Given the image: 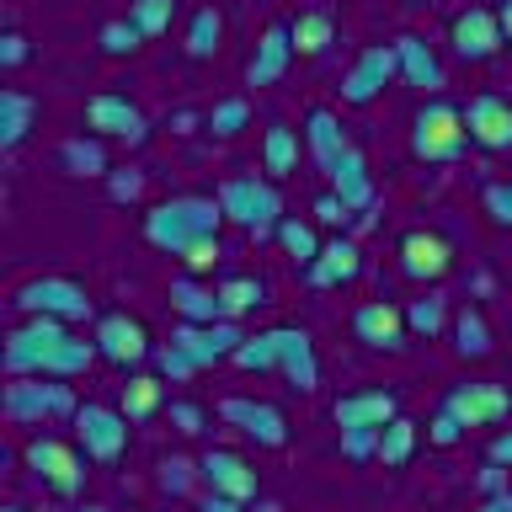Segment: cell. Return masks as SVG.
I'll list each match as a JSON object with an SVG mask.
<instances>
[{
    "label": "cell",
    "instance_id": "cell-1",
    "mask_svg": "<svg viewBox=\"0 0 512 512\" xmlns=\"http://www.w3.org/2000/svg\"><path fill=\"white\" fill-rule=\"evenodd\" d=\"M96 358H102L96 342H80V336L70 331V320H54V315H27L22 326L6 331V347H0L6 379H22V374L80 379Z\"/></svg>",
    "mask_w": 512,
    "mask_h": 512
},
{
    "label": "cell",
    "instance_id": "cell-2",
    "mask_svg": "<svg viewBox=\"0 0 512 512\" xmlns=\"http://www.w3.org/2000/svg\"><path fill=\"white\" fill-rule=\"evenodd\" d=\"M224 224H230V219H224L219 198L182 192V198H166V203H155L150 214H144V240H150L155 251H166V256H182L187 246H198V240L219 235Z\"/></svg>",
    "mask_w": 512,
    "mask_h": 512
},
{
    "label": "cell",
    "instance_id": "cell-3",
    "mask_svg": "<svg viewBox=\"0 0 512 512\" xmlns=\"http://www.w3.org/2000/svg\"><path fill=\"white\" fill-rule=\"evenodd\" d=\"M470 150V128H464V107L443 102V96H432V102L416 107L411 118V155L427 160V166H448V160H459Z\"/></svg>",
    "mask_w": 512,
    "mask_h": 512
},
{
    "label": "cell",
    "instance_id": "cell-4",
    "mask_svg": "<svg viewBox=\"0 0 512 512\" xmlns=\"http://www.w3.org/2000/svg\"><path fill=\"white\" fill-rule=\"evenodd\" d=\"M0 406L16 427H43V422H59V416H75L80 400L70 390V379H43V374H22V379H6V395Z\"/></svg>",
    "mask_w": 512,
    "mask_h": 512
},
{
    "label": "cell",
    "instance_id": "cell-5",
    "mask_svg": "<svg viewBox=\"0 0 512 512\" xmlns=\"http://www.w3.org/2000/svg\"><path fill=\"white\" fill-rule=\"evenodd\" d=\"M214 198L224 208V219L240 224V230H251V235H267L283 224V198H278V182H272V176H224Z\"/></svg>",
    "mask_w": 512,
    "mask_h": 512
},
{
    "label": "cell",
    "instance_id": "cell-6",
    "mask_svg": "<svg viewBox=\"0 0 512 512\" xmlns=\"http://www.w3.org/2000/svg\"><path fill=\"white\" fill-rule=\"evenodd\" d=\"M11 310L22 315H54V320H91V294L64 272H43L27 278L22 288H11Z\"/></svg>",
    "mask_w": 512,
    "mask_h": 512
},
{
    "label": "cell",
    "instance_id": "cell-7",
    "mask_svg": "<svg viewBox=\"0 0 512 512\" xmlns=\"http://www.w3.org/2000/svg\"><path fill=\"white\" fill-rule=\"evenodd\" d=\"M22 464L54 496H80V491H86V448H75L64 438H48V432H43V438H32L22 448Z\"/></svg>",
    "mask_w": 512,
    "mask_h": 512
},
{
    "label": "cell",
    "instance_id": "cell-8",
    "mask_svg": "<svg viewBox=\"0 0 512 512\" xmlns=\"http://www.w3.org/2000/svg\"><path fill=\"white\" fill-rule=\"evenodd\" d=\"M75 422V443L86 448L91 464H118L128 448V416L123 406H102V400H80V411L70 416Z\"/></svg>",
    "mask_w": 512,
    "mask_h": 512
},
{
    "label": "cell",
    "instance_id": "cell-9",
    "mask_svg": "<svg viewBox=\"0 0 512 512\" xmlns=\"http://www.w3.org/2000/svg\"><path fill=\"white\" fill-rule=\"evenodd\" d=\"M91 342H96V352H102L112 368H123V374H128V368H139L144 358H155V342H150V331H144V320L123 315V310L96 315Z\"/></svg>",
    "mask_w": 512,
    "mask_h": 512
},
{
    "label": "cell",
    "instance_id": "cell-10",
    "mask_svg": "<svg viewBox=\"0 0 512 512\" xmlns=\"http://www.w3.org/2000/svg\"><path fill=\"white\" fill-rule=\"evenodd\" d=\"M443 411L459 416L464 427H491V422H507L512 416V390L502 379H464L443 395Z\"/></svg>",
    "mask_w": 512,
    "mask_h": 512
},
{
    "label": "cell",
    "instance_id": "cell-11",
    "mask_svg": "<svg viewBox=\"0 0 512 512\" xmlns=\"http://www.w3.org/2000/svg\"><path fill=\"white\" fill-rule=\"evenodd\" d=\"M390 80H400L395 43H368L363 54L352 59V70L342 75V107H368V102H379Z\"/></svg>",
    "mask_w": 512,
    "mask_h": 512
},
{
    "label": "cell",
    "instance_id": "cell-12",
    "mask_svg": "<svg viewBox=\"0 0 512 512\" xmlns=\"http://www.w3.org/2000/svg\"><path fill=\"white\" fill-rule=\"evenodd\" d=\"M219 416L240 432V438H251L256 448H288V416L272 406V400L230 395V400H219Z\"/></svg>",
    "mask_w": 512,
    "mask_h": 512
},
{
    "label": "cell",
    "instance_id": "cell-13",
    "mask_svg": "<svg viewBox=\"0 0 512 512\" xmlns=\"http://www.w3.org/2000/svg\"><path fill=\"white\" fill-rule=\"evenodd\" d=\"M448 43L464 64H486L507 48L502 22H496V6H464L454 22H448Z\"/></svg>",
    "mask_w": 512,
    "mask_h": 512
},
{
    "label": "cell",
    "instance_id": "cell-14",
    "mask_svg": "<svg viewBox=\"0 0 512 512\" xmlns=\"http://www.w3.org/2000/svg\"><path fill=\"white\" fill-rule=\"evenodd\" d=\"M171 342L182 347L198 368H214V363H235L246 331H240V320H214V326H192V320H182V326L171 331Z\"/></svg>",
    "mask_w": 512,
    "mask_h": 512
},
{
    "label": "cell",
    "instance_id": "cell-15",
    "mask_svg": "<svg viewBox=\"0 0 512 512\" xmlns=\"http://www.w3.org/2000/svg\"><path fill=\"white\" fill-rule=\"evenodd\" d=\"M86 134L96 139H123V144H144L150 139V123H144V112L128 102L118 91H102L86 102Z\"/></svg>",
    "mask_w": 512,
    "mask_h": 512
},
{
    "label": "cell",
    "instance_id": "cell-16",
    "mask_svg": "<svg viewBox=\"0 0 512 512\" xmlns=\"http://www.w3.org/2000/svg\"><path fill=\"white\" fill-rule=\"evenodd\" d=\"M395 256H400V272H406L411 283H438V278H448V267H454V246H448L438 230H406L395 240Z\"/></svg>",
    "mask_w": 512,
    "mask_h": 512
},
{
    "label": "cell",
    "instance_id": "cell-17",
    "mask_svg": "<svg viewBox=\"0 0 512 512\" xmlns=\"http://www.w3.org/2000/svg\"><path fill=\"white\" fill-rule=\"evenodd\" d=\"M464 128H470V144H480V150L502 155L512 150V102L496 91H480L470 96V107H464Z\"/></svg>",
    "mask_w": 512,
    "mask_h": 512
},
{
    "label": "cell",
    "instance_id": "cell-18",
    "mask_svg": "<svg viewBox=\"0 0 512 512\" xmlns=\"http://www.w3.org/2000/svg\"><path fill=\"white\" fill-rule=\"evenodd\" d=\"M278 374L288 379L294 395L320 390V358H315V336L304 326H278Z\"/></svg>",
    "mask_w": 512,
    "mask_h": 512
},
{
    "label": "cell",
    "instance_id": "cell-19",
    "mask_svg": "<svg viewBox=\"0 0 512 512\" xmlns=\"http://www.w3.org/2000/svg\"><path fill=\"white\" fill-rule=\"evenodd\" d=\"M406 310L390 299H368L352 310V336H358L363 347H374V352H395V347H406Z\"/></svg>",
    "mask_w": 512,
    "mask_h": 512
},
{
    "label": "cell",
    "instance_id": "cell-20",
    "mask_svg": "<svg viewBox=\"0 0 512 512\" xmlns=\"http://www.w3.org/2000/svg\"><path fill=\"white\" fill-rule=\"evenodd\" d=\"M331 416H336V427H374L379 432L384 422L400 416V395L384 390V384H374V390H347L331 400Z\"/></svg>",
    "mask_w": 512,
    "mask_h": 512
},
{
    "label": "cell",
    "instance_id": "cell-21",
    "mask_svg": "<svg viewBox=\"0 0 512 512\" xmlns=\"http://www.w3.org/2000/svg\"><path fill=\"white\" fill-rule=\"evenodd\" d=\"M198 475L208 480V491L235 496V502H256V491H262L256 470L240 454H230V448H208V454L198 459Z\"/></svg>",
    "mask_w": 512,
    "mask_h": 512
},
{
    "label": "cell",
    "instance_id": "cell-22",
    "mask_svg": "<svg viewBox=\"0 0 512 512\" xmlns=\"http://www.w3.org/2000/svg\"><path fill=\"white\" fill-rule=\"evenodd\" d=\"M294 59H299L294 54V32H288V22H272L262 38H256V54L246 64V86H278Z\"/></svg>",
    "mask_w": 512,
    "mask_h": 512
},
{
    "label": "cell",
    "instance_id": "cell-23",
    "mask_svg": "<svg viewBox=\"0 0 512 512\" xmlns=\"http://www.w3.org/2000/svg\"><path fill=\"white\" fill-rule=\"evenodd\" d=\"M304 150H310L320 176H331V166L352 150L347 134H342V118H336V107H310V112H304Z\"/></svg>",
    "mask_w": 512,
    "mask_h": 512
},
{
    "label": "cell",
    "instance_id": "cell-24",
    "mask_svg": "<svg viewBox=\"0 0 512 512\" xmlns=\"http://www.w3.org/2000/svg\"><path fill=\"white\" fill-rule=\"evenodd\" d=\"M363 272V251H358V240H347V235H336V240H326L320 246V256L310 267H304V283L310 288H342V283H352Z\"/></svg>",
    "mask_w": 512,
    "mask_h": 512
},
{
    "label": "cell",
    "instance_id": "cell-25",
    "mask_svg": "<svg viewBox=\"0 0 512 512\" xmlns=\"http://www.w3.org/2000/svg\"><path fill=\"white\" fill-rule=\"evenodd\" d=\"M395 59H400V80L416 91H438L443 86V59L427 48V38H416V32H400L395 38Z\"/></svg>",
    "mask_w": 512,
    "mask_h": 512
},
{
    "label": "cell",
    "instance_id": "cell-26",
    "mask_svg": "<svg viewBox=\"0 0 512 512\" xmlns=\"http://www.w3.org/2000/svg\"><path fill=\"white\" fill-rule=\"evenodd\" d=\"M331 192L347 203V214H358V208L374 203V176H368V160H363L358 144H352V150L331 166Z\"/></svg>",
    "mask_w": 512,
    "mask_h": 512
},
{
    "label": "cell",
    "instance_id": "cell-27",
    "mask_svg": "<svg viewBox=\"0 0 512 512\" xmlns=\"http://www.w3.org/2000/svg\"><path fill=\"white\" fill-rule=\"evenodd\" d=\"M171 310L192 320V326H214V320H224V304H219V288H203L192 272H182V278H171Z\"/></svg>",
    "mask_w": 512,
    "mask_h": 512
},
{
    "label": "cell",
    "instance_id": "cell-28",
    "mask_svg": "<svg viewBox=\"0 0 512 512\" xmlns=\"http://www.w3.org/2000/svg\"><path fill=\"white\" fill-rule=\"evenodd\" d=\"M32 123H38V102H32L27 91H16V86L0 91V150H22Z\"/></svg>",
    "mask_w": 512,
    "mask_h": 512
},
{
    "label": "cell",
    "instance_id": "cell-29",
    "mask_svg": "<svg viewBox=\"0 0 512 512\" xmlns=\"http://www.w3.org/2000/svg\"><path fill=\"white\" fill-rule=\"evenodd\" d=\"M59 166L70 176H86V182H96V176H112V160H107V139L96 134H75L59 144Z\"/></svg>",
    "mask_w": 512,
    "mask_h": 512
},
{
    "label": "cell",
    "instance_id": "cell-30",
    "mask_svg": "<svg viewBox=\"0 0 512 512\" xmlns=\"http://www.w3.org/2000/svg\"><path fill=\"white\" fill-rule=\"evenodd\" d=\"M448 336H454V352H459V358H491V320L486 315H480L475 310V304H464V310L454 315V320H448Z\"/></svg>",
    "mask_w": 512,
    "mask_h": 512
},
{
    "label": "cell",
    "instance_id": "cell-31",
    "mask_svg": "<svg viewBox=\"0 0 512 512\" xmlns=\"http://www.w3.org/2000/svg\"><path fill=\"white\" fill-rule=\"evenodd\" d=\"M262 171L272 176V182H283V176L299 171V134L283 123H267L262 134Z\"/></svg>",
    "mask_w": 512,
    "mask_h": 512
},
{
    "label": "cell",
    "instance_id": "cell-32",
    "mask_svg": "<svg viewBox=\"0 0 512 512\" xmlns=\"http://www.w3.org/2000/svg\"><path fill=\"white\" fill-rule=\"evenodd\" d=\"M288 32H294V54H299V59H320V54L336 43L331 11H299L294 22H288Z\"/></svg>",
    "mask_w": 512,
    "mask_h": 512
},
{
    "label": "cell",
    "instance_id": "cell-33",
    "mask_svg": "<svg viewBox=\"0 0 512 512\" xmlns=\"http://www.w3.org/2000/svg\"><path fill=\"white\" fill-rule=\"evenodd\" d=\"M160 400H166V379H160V374H128V384H123V416H128V422L155 416Z\"/></svg>",
    "mask_w": 512,
    "mask_h": 512
},
{
    "label": "cell",
    "instance_id": "cell-34",
    "mask_svg": "<svg viewBox=\"0 0 512 512\" xmlns=\"http://www.w3.org/2000/svg\"><path fill=\"white\" fill-rule=\"evenodd\" d=\"M219 304H224V320H240V315H251V310H262L267 304V283L262 278H224L219 283Z\"/></svg>",
    "mask_w": 512,
    "mask_h": 512
},
{
    "label": "cell",
    "instance_id": "cell-35",
    "mask_svg": "<svg viewBox=\"0 0 512 512\" xmlns=\"http://www.w3.org/2000/svg\"><path fill=\"white\" fill-rule=\"evenodd\" d=\"M219 38H224V16L214 6H198L192 11V22H187V59H214L219 54Z\"/></svg>",
    "mask_w": 512,
    "mask_h": 512
},
{
    "label": "cell",
    "instance_id": "cell-36",
    "mask_svg": "<svg viewBox=\"0 0 512 512\" xmlns=\"http://www.w3.org/2000/svg\"><path fill=\"white\" fill-rule=\"evenodd\" d=\"M411 454H416V422H411V416L384 422V427H379V464H384V470L411 464Z\"/></svg>",
    "mask_w": 512,
    "mask_h": 512
},
{
    "label": "cell",
    "instance_id": "cell-37",
    "mask_svg": "<svg viewBox=\"0 0 512 512\" xmlns=\"http://www.w3.org/2000/svg\"><path fill=\"white\" fill-rule=\"evenodd\" d=\"M235 368H246V374H278V326L246 336L235 352Z\"/></svg>",
    "mask_w": 512,
    "mask_h": 512
},
{
    "label": "cell",
    "instance_id": "cell-38",
    "mask_svg": "<svg viewBox=\"0 0 512 512\" xmlns=\"http://www.w3.org/2000/svg\"><path fill=\"white\" fill-rule=\"evenodd\" d=\"M272 235L283 240V251L294 256L299 267H310L315 256H320V246H326V240L315 235V224H304V219H283V224H278V230H272Z\"/></svg>",
    "mask_w": 512,
    "mask_h": 512
},
{
    "label": "cell",
    "instance_id": "cell-39",
    "mask_svg": "<svg viewBox=\"0 0 512 512\" xmlns=\"http://www.w3.org/2000/svg\"><path fill=\"white\" fill-rule=\"evenodd\" d=\"M246 123H251V102H246V96H224V102L208 107V134H214V139H235Z\"/></svg>",
    "mask_w": 512,
    "mask_h": 512
},
{
    "label": "cell",
    "instance_id": "cell-40",
    "mask_svg": "<svg viewBox=\"0 0 512 512\" xmlns=\"http://www.w3.org/2000/svg\"><path fill=\"white\" fill-rule=\"evenodd\" d=\"M171 16H176V0H134V6H128V22H134L144 38L171 32Z\"/></svg>",
    "mask_w": 512,
    "mask_h": 512
},
{
    "label": "cell",
    "instance_id": "cell-41",
    "mask_svg": "<svg viewBox=\"0 0 512 512\" xmlns=\"http://www.w3.org/2000/svg\"><path fill=\"white\" fill-rule=\"evenodd\" d=\"M139 43H144V32L128 22H107L102 32H96V48H102V54H112V59H123V54H139Z\"/></svg>",
    "mask_w": 512,
    "mask_h": 512
},
{
    "label": "cell",
    "instance_id": "cell-42",
    "mask_svg": "<svg viewBox=\"0 0 512 512\" xmlns=\"http://www.w3.org/2000/svg\"><path fill=\"white\" fill-rule=\"evenodd\" d=\"M406 326L416 331V336H438L443 331V299H411V310H406Z\"/></svg>",
    "mask_w": 512,
    "mask_h": 512
},
{
    "label": "cell",
    "instance_id": "cell-43",
    "mask_svg": "<svg viewBox=\"0 0 512 512\" xmlns=\"http://www.w3.org/2000/svg\"><path fill=\"white\" fill-rule=\"evenodd\" d=\"M155 368H160V379H171V384H182V379H192L198 374V363L187 358L176 342H166V347H155Z\"/></svg>",
    "mask_w": 512,
    "mask_h": 512
},
{
    "label": "cell",
    "instance_id": "cell-44",
    "mask_svg": "<svg viewBox=\"0 0 512 512\" xmlns=\"http://www.w3.org/2000/svg\"><path fill=\"white\" fill-rule=\"evenodd\" d=\"M224 262V246H219V235H208V240H198V246H187L182 251V267L192 272V278H203V272H214Z\"/></svg>",
    "mask_w": 512,
    "mask_h": 512
},
{
    "label": "cell",
    "instance_id": "cell-45",
    "mask_svg": "<svg viewBox=\"0 0 512 512\" xmlns=\"http://www.w3.org/2000/svg\"><path fill=\"white\" fill-rule=\"evenodd\" d=\"M342 454H347L352 464L379 459V432H374V427H342Z\"/></svg>",
    "mask_w": 512,
    "mask_h": 512
},
{
    "label": "cell",
    "instance_id": "cell-46",
    "mask_svg": "<svg viewBox=\"0 0 512 512\" xmlns=\"http://www.w3.org/2000/svg\"><path fill=\"white\" fill-rule=\"evenodd\" d=\"M464 432H470V427H464L459 416H448V411L438 406V416L427 422V443H438V448H454V443L464 438Z\"/></svg>",
    "mask_w": 512,
    "mask_h": 512
},
{
    "label": "cell",
    "instance_id": "cell-47",
    "mask_svg": "<svg viewBox=\"0 0 512 512\" xmlns=\"http://www.w3.org/2000/svg\"><path fill=\"white\" fill-rule=\"evenodd\" d=\"M486 214L512 230V182H491V187H486Z\"/></svg>",
    "mask_w": 512,
    "mask_h": 512
},
{
    "label": "cell",
    "instance_id": "cell-48",
    "mask_svg": "<svg viewBox=\"0 0 512 512\" xmlns=\"http://www.w3.org/2000/svg\"><path fill=\"white\" fill-rule=\"evenodd\" d=\"M171 422H176V432L198 438V432H203V411L192 406V400H171Z\"/></svg>",
    "mask_w": 512,
    "mask_h": 512
},
{
    "label": "cell",
    "instance_id": "cell-49",
    "mask_svg": "<svg viewBox=\"0 0 512 512\" xmlns=\"http://www.w3.org/2000/svg\"><path fill=\"white\" fill-rule=\"evenodd\" d=\"M192 470H198V464H187V459H166V464H160V486H166L171 496H176V491H187Z\"/></svg>",
    "mask_w": 512,
    "mask_h": 512
},
{
    "label": "cell",
    "instance_id": "cell-50",
    "mask_svg": "<svg viewBox=\"0 0 512 512\" xmlns=\"http://www.w3.org/2000/svg\"><path fill=\"white\" fill-rule=\"evenodd\" d=\"M0 64H6V70L27 64V38H22V32H6V38H0Z\"/></svg>",
    "mask_w": 512,
    "mask_h": 512
},
{
    "label": "cell",
    "instance_id": "cell-51",
    "mask_svg": "<svg viewBox=\"0 0 512 512\" xmlns=\"http://www.w3.org/2000/svg\"><path fill=\"white\" fill-rule=\"evenodd\" d=\"M315 219L320 224H342L347 219V203L336 198V192H320V198H315Z\"/></svg>",
    "mask_w": 512,
    "mask_h": 512
},
{
    "label": "cell",
    "instance_id": "cell-52",
    "mask_svg": "<svg viewBox=\"0 0 512 512\" xmlns=\"http://www.w3.org/2000/svg\"><path fill=\"white\" fill-rule=\"evenodd\" d=\"M107 187H112V198H118V203L139 198V176H134V171H112V176H107Z\"/></svg>",
    "mask_w": 512,
    "mask_h": 512
},
{
    "label": "cell",
    "instance_id": "cell-53",
    "mask_svg": "<svg viewBox=\"0 0 512 512\" xmlns=\"http://www.w3.org/2000/svg\"><path fill=\"white\" fill-rule=\"evenodd\" d=\"M198 512H246V502H235V496H219V491H208L203 502H198Z\"/></svg>",
    "mask_w": 512,
    "mask_h": 512
},
{
    "label": "cell",
    "instance_id": "cell-54",
    "mask_svg": "<svg viewBox=\"0 0 512 512\" xmlns=\"http://www.w3.org/2000/svg\"><path fill=\"white\" fill-rule=\"evenodd\" d=\"M491 464H502V470H507V464H512V427L507 432H496V438H491V454H486Z\"/></svg>",
    "mask_w": 512,
    "mask_h": 512
},
{
    "label": "cell",
    "instance_id": "cell-55",
    "mask_svg": "<svg viewBox=\"0 0 512 512\" xmlns=\"http://www.w3.org/2000/svg\"><path fill=\"white\" fill-rule=\"evenodd\" d=\"M480 512H512V491H496V496H486V502H480Z\"/></svg>",
    "mask_w": 512,
    "mask_h": 512
},
{
    "label": "cell",
    "instance_id": "cell-56",
    "mask_svg": "<svg viewBox=\"0 0 512 512\" xmlns=\"http://www.w3.org/2000/svg\"><path fill=\"white\" fill-rule=\"evenodd\" d=\"M496 22H502V38L512 43V0H502V6H496Z\"/></svg>",
    "mask_w": 512,
    "mask_h": 512
},
{
    "label": "cell",
    "instance_id": "cell-57",
    "mask_svg": "<svg viewBox=\"0 0 512 512\" xmlns=\"http://www.w3.org/2000/svg\"><path fill=\"white\" fill-rule=\"evenodd\" d=\"M0 512H22V507H16V502H6V507H0Z\"/></svg>",
    "mask_w": 512,
    "mask_h": 512
},
{
    "label": "cell",
    "instance_id": "cell-58",
    "mask_svg": "<svg viewBox=\"0 0 512 512\" xmlns=\"http://www.w3.org/2000/svg\"><path fill=\"white\" fill-rule=\"evenodd\" d=\"M86 512H96V507H86Z\"/></svg>",
    "mask_w": 512,
    "mask_h": 512
}]
</instances>
